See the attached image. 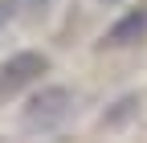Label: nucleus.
Instances as JSON below:
<instances>
[{
	"label": "nucleus",
	"mask_w": 147,
	"mask_h": 143,
	"mask_svg": "<svg viewBox=\"0 0 147 143\" xmlns=\"http://www.w3.org/2000/svg\"><path fill=\"white\" fill-rule=\"evenodd\" d=\"M135 115H139V94H123L115 106H110V111H102V119H98V123H102L106 131H119V127H127Z\"/></svg>",
	"instance_id": "nucleus-4"
},
{
	"label": "nucleus",
	"mask_w": 147,
	"mask_h": 143,
	"mask_svg": "<svg viewBox=\"0 0 147 143\" xmlns=\"http://www.w3.org/2000/svg\"><path fill=\"white\" fill-rule=\"evenodd\" d=\"M49 57L45 53H37V49H21V53H12V57L0 61V98H12V94H21L25 86L33 82H41V74H49Z\"/></svg>",
	"instance_id": "nucleus-2"
},
{
	"label": "nucleus",
	"mask_w": 147,
	"mask_h": 143,
	"mask_svg": "<svg viewBox=\"0 0 147 143\" xmlns=\"http://www.w3.org/2000/svg\"><path fill=\"white\" fill-rule=\"evenodd\" d=\"M139 41H147V4L131 8L127 16H119V21L102 33L106 49H123V45H139Z\"/></svg>",
	"instance_id": "nucleus-3"
},
{
	"label": "nucleus",
	"mask_w": 147,
	"mask_h": 143,
	"mask_svg": "<svg viewBox=\"0 0 147 143\" xmlns=\"http://www.w3.org/2000/svg\"><path fill=\"white\" fill-rule=\"evenodd\" d=\"M98 4H106V8H110V4H123V0H98Z\"/></svg>",
	"instance_id": "nucleus-7"
},
{
	"label": "nucleus",
	"mask_w": 147,
	"mask_h": 143,
	"mask_svg": "<svg viewBox=\"0 0 147 143\" xmlns=\"http://www.w3.org/2000/svg\"><path fill=\"white\" fill-rule=\"evenodd\" d=\"M16 12H21V0H0V29H4Z\"/></svg>",
	"instance_id": "nucleus-5"
},
{
	"label": "nucleus",
	"mask_w": 147,
	"mask_h": 143,
	"mask_svg": "<svg viewBox=\"0 0 147 143\" xmlns=\"http://www.w3.org/2000/svg\"><path fill=\"white\" fill-rule=\"evenodd\" d=\"M74 111H78V94L69 86H41L21 106V119L16 123H21L25 135H53V131H61L74 119Z\"/></svg>",
	"instance_id": "nucleus-1"
},
{
	"label": "nucleus",
	"mask_w": 147,
	"mask_h": 143,
	"mask_svg": "<svg viewBox=\"0 0 147 143\" xmlns=\"http://www.w3.org/2000/svg\"><path fill=\"white\" fill-rule=\"evenodd\" d=\"M49 0H21V8H45Z\"/></svg>",
	"instance_id": "nucleus-6"
}]
</instances>
